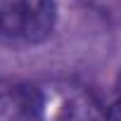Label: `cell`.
<instances>
[{"mask_svg": "<svg viewBox=\"0 0 121 121\" xmlns=\"http://www.w3.org/2000/svg\"><path fill=\"white\" fill-rule=\"evenodd\" d=\"M55 29L52 0H0V45L31 48Z\"/></svg>", "mask_w": 121, "mask_h": 121, "instance_id": "obj_1", "label": "cell"}, {"mask_svg": "<svg viewBox=\"0 0 121 121\" xmlns=\"http://www.w3.org/2000/svg\"><path fill=\"white\" fill-rule=\"evenodd\" d=\"M45 102L38 88L17 86L0 93V121H43Z\"/></svg>", "mask_w": 121, "mask_h": 121, "instance_id": "obj_2", "label": "cell"}, {"mask_svg": "<svg viewBox=\"0 0 121 121\" xmlns=\"http://www.w3.org/2000/svg\"><path fill=\"white\" fill-rule=\"evenodd\" d=\"M104 121H121V100H116L112 107H109V114Z\"/></svg>", "mask_w": 121, "mask_h": 121, "instance_id": "obj_3", "label": "cell"}]
</instances>
